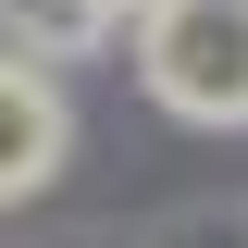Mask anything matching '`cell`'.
I'll return each mask as SVG.
<instances>
[{
  "label": "cell",
  "instance_id": "6da1fadb",
  "mask_svg": "<svg viewBox=\"0 0 248 248\" xmlns=\"http://www.w3.org/2000/svg\"><path fill=\"white\" fill-rule=\"evenodd\" d=\"M137 75L186 124H248V0H149L137 13Z\"/></svg>",
  "mask_w": 248,
  "mask_h": 248
},
{
  "label": "cell",
  "instance_id": "7a4b0ae2",
  "mask_svg": "<svg viewBox=\"0 0 248 248\" xmlns=\"http://www.w3.org/2000/svg\"><path fill=\"white\" fill-rule=\"evenodd\" d=\"M62 149H75L62 87L37 75V62H0V199H37V186L62 174Z\"/></svg>",
  "mask_w": 248,
  "mask_h": 248
},
{
  "label": "cell",
  "instance_id": "3957f363",
  "mask_svg": "<svg viewBox=\"0 0 248 248\" xmlns=\"http://www.w3.org/2000/svg\"><path fill=\"white\" fill-rule=\"evenodd\" d=\"M0 37L25 62H87L112 37V0H0Z\"/></svg>",
  "mask_w": 248,
  "mask_h": 248
},
{
  "label": "cell",
  "instance_id": "277c9868",
  "mask_svg": "<svg viewBox=\"0 0 248 248\" xmlns=\"http://www.w3.org/2000/svg\"><path fill=\"white\" fill-rule=\"evenodd\" d=\"M112 13H149V0H112Z\"/></svg>",
  "mask_w": 248,
  "mask_h": 248
}]
</instances>
